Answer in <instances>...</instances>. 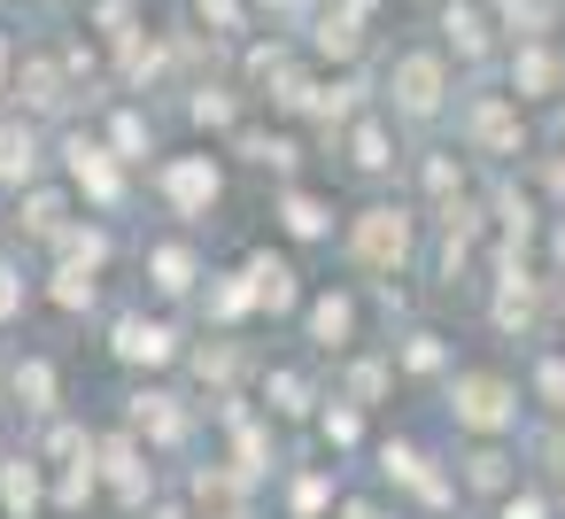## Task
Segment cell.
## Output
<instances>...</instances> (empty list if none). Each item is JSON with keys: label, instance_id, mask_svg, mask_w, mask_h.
Wrapping results in <instances>:
<instances>
[{"label": "cell", "instance_id": "6da1fadb", "mask_svg": "<svg viewBox=\"0 0 565 519\" xmlns=\"http://www.w3.org/2000/svg\"><path fill=\"white\" fill-rule=\"evenodd\" d=\"M441 403H449V426L465 442H511L519 419H526V388L495 364H457L441 380Z\"/></svg>", "mask_w": 565, "mask_h": 519}, {"label": "cell", "instance_id": "7a4b0ae2", "mask_svg": "<svg viewBox=\"0 0 565 519\" xmlns=\"http://www.w3.org/2000/svg\"><path fill=\"white\" fill-rule=\"evenodd\" d=\"M411 256H418V218L411 210L372 202V210L349 218V264L364 279H395V272H411Z\"/></svg>", "mask_w": 565, "mask_h": 519}, {"label": "cell", "instance_id": "3957f363", "mask_svg": "<svg viewBox=\"0 0 565 519\" xmlns=\"http://www.w3.org/2000/svg\"><path fill=\"white\" fill-rule=\"evenodd\" d=\"M109 357L125 372H171L186 357V333L163 318V310H117L109 318Z\"/></svg>", "mask_w": 565, "mask_h": 519}, {"label": "cell", "instance_id": "277c9868", "mask_svg": "<svg viewBox=\"0 0 565 519\" xmlns=\"http://www.w3.org/2000/svg\"><path fill=\"white\" fill-rule=\"evenodd\" d=\"M125 426H132L156 457H179V449L194 442V426H202V403H194V395H171V388H132V395H125Z\"/></svg>", "mask_w": 565, "mask_h": 519}, {"label": "cell", "instance_id": "5b68a950", "mask_svg": "<svg viewBox=\"0 0 565 519\" xmlns=\"http://www.w3.org/2000/svg\"><path fill=\"white\" fill-rule=\"evenodd\" d=\"M94 473H102V488H109L125 511H148V504H156V449H148L132 426L94 434Z\"/></svg>", "mask_w": 565, "mask_h": 519}, {"label": "cell", "instance_id": "8992f818", "mask_svg": "<svg viewBox=\"0 0 565 519\" xmlns=\"http://www.w3.org/2000/svg\"><path fill=\"white\" fill-rule=\"evenodd\" d=\"M372 457H380V480H387L395 496H418L426 511H449V504H457V480H449V465H441V457H426L418 442H380Z\"/></svg>", "mask_w": 565, "mask_h": 519}, {"label": "cell", "instance_id": "52a82bcc", "mask_svg": "<svg viewBox=\"0 0 565 519\" xmlns=\"http://www.w3.org/2000/svg\"><path fill=\"white\" fill-rule=\"evenodd\" d=\"M441 102H449V63H441L434 47L395 55V71H387V109H395V117H441Z\"/></svg>", "mask_w": 565, "mask_h": 519}, {"label": "cell", "instance_id": "ba28073f", "mask_svg": "<svg viewBox=\"0 0 565 519\" xmlns=\"http://www.w3.org/2000/svg\"><path fill=\"white\" fill-rule=\"evenodd\" d=\"M457 125H465V148L472 156H519L526 148V117H519L511 94H472Z\"/></svg>", "mask_w": 565, "mask_h": 519}, {"label": "cell", "instance_id": "9c48e42d", "mask_svg": "<svg viewBox=\"0 0 565 519\" xmlns=\"http://www.w3.org/2000/svg\"><path fill=\"white\" fill-rule=\"evenodd\" d=\"M449 480H457V496L503 504V496L519 488V449H511V442H465V449L449 457Z\"/></svg>", "mask_w": 565, "mask_h": 519}, {"label": "cell", "instance_id": "30bf717a", "mask_svg": "<svg viewBox=\"0 0 565 519\" xmlns=\"http://www.w3.org/2000/svg\"><path fill=\"white\" fill-rule=\"evenodd\" d=\"M186 519H256V480H241L233 465H194L186 480Z\"/></svg>", "mask_w": 565, "mask_h": 519}, {"label": "cell", "instance_id": "8fae6325", "mask_svg": "<svg viewBox=\"0 0 565 519\" xmlns=\"http://www.w3.org/2000/svg\"><path fill=\"white\" fill-rule=\"evenodd\" d=\"M156 194L171 202V218H210V202L225 194V171H217L210 156H171V163L156 171Z\"/></svg>", "mask_w": 565, "mask_h": 519}, {"label": "cell", "instance_id": "7c38bea8", "mask_svg": "<svg viewBox=\"0 0 565 519\" xmlns=\"http://www.w3.org/2000/svg\"><path fill=\"white\" fill-rule=\"evenodd\" d=\"M241 279H248V295H256L264 318H302V272H295L287 256L248 248V256H241Z\"/></svg>", "mask_w": 565, "mask_h": 519}, {"label": "cell", "instance_id": "4fadbf2b", "mask_svg": "<svg viewBox=\"0 0 565 519\" xmlns=\"http://www.w3.org/2000/svg\"><path fill=\"white\" fill-rule=\"evenodd\" d=\"M356 326H364V310H356L349 287H318V295H302V333H310L326 357H349V349H356Z\"/></svg>", "mask_w": 565, "mask_h": 519}, {"label": "cell", "instance_id": "5bb4252c", "mask_svg": "<svg viewBox=\"0 0 565 519\" xmlns=\"http://www.w3.org/2000/svg\"><path fill=\"white\" fill-rule=\"evenodd\" d=\"M63 171H71V194H94L102 210L125 202V163L109 156V140H86V133H78V140L63 148Z\"/></svg>", "mask_w": 565, "mask_h": 519}, {"label": "cell", "instance_id": "9a60e30c", "mask_svg": "<svg viewBox=\"0 0 565 519\" xmlns=\"http://www.w3.org/2000/svg\"><path fill=\"white\" fill-rule=\"evenodd\" d=\"M0 403H17L24 419H55V411H63V372H55V357H9V388H0Z\"/></svg>", "mask_w": 565, "mask_h": 519}, {"label": "cell", "instance_id": "2e32d148", "mask_svg": "<svg viewBox=\"0 0 565 519\" xmlns=\"http://www.w3.org/2000/svg\"><path fill=\"white\" fill-rule=\"evenodd\" d=\"M47 179V140L32 117H0V187H40Z\"/></svg>", "mask_w": 565, "mask_h": 519}, {"label": "cell", "instance_id": "e0dca14e", "mask_svg": "<svg viewBox=\"0 0 565 519\" xmlns=\"http://www.w3.org/2000/svg\"><path fill=\"white\" fill-rule=\"evenodd\" d=\"M71 218H78V210H71V187H47V179H40V187L17 194V233H24L32 248H55V241L71 233Z\"/></svg>", "mask_w": 565, "mask_h": 519}, {"label": "cell", "instance_id": "ac0fdd59", "mask_svg": "<svg viewBox=\"0 0 565 519\" xmlns=\"http://www.w3.org/2000/svg\"><path fill=\"white\" fill-rule=\"evenodd\" d=\"M202 279L210 272H202V256L186 241H156L148 248V295L156 303H186V295H202Z\"/></svg>", "mask_w": 565, "mask_h": 519}, {"label": "cell", "instance_id": "d6986e66", "mask_svg": "<svg viewBox=\"0 0 565 519\" xmlns=\"http://www.w3.org/2000/svg\"><path fill=\"white\" fill-rule=\"evenodd\" d=\"M47 511V465L32 449L0 457V519H40Z\"/></svg>", "mask_w": 565, "mask_h": 519}, {"label": "cell", "instance_id": "ffe728a7", "mask_svg": "<svg viewBox=\"0 0 565 519\" xmlns=\"http://www.w3.org/2000/svg\"><path fill=\"white\" fill-rule=\"evenodd\" d=\"M488 318H495L503 333H534V326H542V279H534V272H519V264H503Z\"/></svg>", "mask_w": 565, "mask_h": 519}, {"label": "cell", "instance_id": "44dd1931", "mask_svg": "<svg viewBox=\"0 0 565 519\" xmlns=\"http://www.w3.org/2000/svg\"><path fill=\"white\" fill-rule=\"evenodd\" d=\"M542 94H565V55L550 40H526L511 55V102H542Z\"/></svg>", "mask_w": 565, "mask_h": 519}, {"label": "cell", "instance_id": "7402d4cb", "mask_svg": "<svg viewBox=\"0 0 565 519\" xmlns=\"http://www.w3.org/2000/svg\"><path fill=\"white\" fill-rule=\"evenodd\" d=\"M387 388H395V364H387V357H372V349H349V357H341V372H333V395H341V403H356V411H372Z\"/></svg>", "mask_w": 565, "mask_h": 519}, {"label": "cell", "instance_id": "603a6c76", "mask_svg": "<svg viewBox=\"0 0 565 519\" xmlns=\"http://www.w3.org/2000/svg\"><path fill=\"white\" fill-rule=\"evenodd\" d=\"M349 163L364 171V179H387L403 156H395V133H387V117H349Z\"/></svg>", "mask_w": 565, "mask_h": 519}, {"label": "cell", "instance_id": "cb8c5ba5", "mask_svg": "<svg viewBox=\"0 0 565 519\" xmlns=\"http://www.w3.org/2000/svg\"><path fill=\"white\" fill-rule=\"evenodd\" d=\"M326 395H318V380L310 372H295V364H279V372H264V419H310Z\"/></svg>", "mask_w": 565, "mask_h": 519}, {"label": "cell", "instance_id": "d4e9b609", "mask_svg": "<svg viewBox=\"0 0 565 519\" xmlns=\"http://www.w3.org/2000/svg\"><path fill=\"white\" fill-rule=\"evenodd\" d=\"M271 218H279V233H287V241H333V210H326L310 187H287Z\"/></svg>", "mask_w": 565, "mask_h": 519}, {"label": "cell", "instance_id": "484cf974", "mask_svg": "<svg viewBox=\"0 0 565 519\" xmlns=\"http://www.w3.org/2000/svg\"><path fill=\"white\" fill-rule=\"evenodd\" d=\"M202 310H210V326H217V333H233L241 318H256V295H248L241 264H233V272H210V287H202Z\"/></svg>", "mask_w": 565, "mask_h": 519}, {"label": "cell", "instance_id": "4316f807", "mask_svg": "<svg viewBox=\"0 0 565 519\" xmlns=\"http://www.w3.org/2000/svg\"><path fill=\"white\" fill-rule=\"evenodd\" d=\"M387 364H395V372H411V380H426V372H441V380H449V349H441V333H434V326L403 333V341L387 349Z\"/></svg>", "mask_w": 565, "mask_h": 519}, {"label": "cell", "instance_id": "83f0119b", "mask_svg": "<svg viewBox=\"0 0 565 519\" xmlns=\"http://www.w3.org/2000/svg\"><path fill=\"white\" fill-rule=\"evenodd\" d=\"M333 504H341V480H333V465H295L287 511H295V519H318V511H333Z\"/></svg>", "mask_w": 565, "mask_h": 519}, {"label": "cell", "instance_id": "f1b7e54d", "mask_svg": "<svg viewBox=\"0 0 565 519\" xmlns=\"http://www.w3.org/2000/svg\"><path fill=\"white\" fill-rule=\"evenodd\" d=\"M519 388H526V403H542L550 419H565V349H542Z\"/></svg>", "mask_w": 565, "mask_h": 519}, {"label": "cell", "instance_id": "f546056e", "mask_svg": "<svg viewBox=\"0 0 565 519\" xmlns=\"http://www.w3.org/2000/svg\"><path fill=\"white\" fill-rule=\"evenodd\" d=\"M47 303H55V310H94V303H102V272L55 264V272H47Z\"/></svg>", "mask_w": 565, "mask_h": 519}, {"label": "cell", "instance_id": "4dcf8cb0", "mask_svg": "<svg viewBox=\"0 0 565 519\" xmlns=\"http://www.w3.org/2000/svg\"><path fill=\"white\" fill-rule=\"evenodd\" d=\"M55 264H86V272H109V233H102V225H86V218H71V233L55 241Z\"/></svg>", "mask_w": 565, "mask_h": 519}, {"label": "cell", "instance_id": "1f68e13d", "mask_svg": "<svg viewBox=\"0 0 565 519\" xmlns=\"http://www.w3.org/2000/svg\"><path fill=\"white\" fill-rule=\"evenodd\" d=\"M17 94H24V109H40V117H47V109H63V78H55V63H40V55H32V63L17 71Z\"/></svg>", "mask_w": 565, "mask_h": 519}, {"label": "cell", "instance_id": "d6a6232c", "mask_svg": "<svg viewBox=\"0 0 565 519\" xmlns=\"http://www.w3.org/2000/svg\"><path fill=\"white\" fill-rule=\"evenodd\" d=\"M318 434H326V449H356V442H364V411H356V403H341V395H326Z\"/></svg>", "mask_w": 565, "mask_h": 519}, {"label": "cell", "instance_id": "836d02e7", "mask_svg": "<svg viewBox=\"0 0 565 519\" xmlns=\"http://www.w3.org/2000/svg\"><path fill=\"white\" fill-rule=\"evenodd\" d=\"M495 17H503V32L526 47V40H550V0H495Z\"/></svg>", "mask_w": 565, "mask_h": 519}, {"label": "cell", "instance_id": "e575fe53", "mask_svg": "<svg viewBox=\"0 0 565 519\" xmlns=\"http://www.w3.org/2000/svg\"><path fill=\"white\" fill-rule=\"evenodd\" d=\"M441 32H449V47H457L465 63H480V55H488V17H480V9H449V17H441Z\"/></svg>", "mask_w": 565, "mask_h": 519}, {"label": "cell", "instance_id": "d590c367", "mask_svg": "<svg viewBox=\"0 0 565 519\" xmlns=\"http://www.w3.org/2000/svg\"><path fill=\"white\" fill-rule=\"evenodd\" d=\"M233 148H241L256 171H295V140H287V133H241Z\"/></svg>", "mask_w": 565, "mask_h": 519}, {"label": "cell", "instance_id": "8d00e7d4", "mask_svg": "<svg viewBox=\"0 0 565 519\" xmlns=\"http://www.w3.org/2000/svg\"><path fill=\"white\" fill-rule=\"evenodd\" d=\"M495 233H503V248H526V241H534V202L503 187V194H495Z\"/></svg>", "mask_w": 565, "mask_h": 519}, {"label": "cell", "instance_id": "74e56055", "mask_svg": "<svg viewBox=\"0 0 565 519\" xmlns=\"http://www.w3.org/2000/svg\"><path fill=\"white\" fill-rule=\"evenodd\" d=\"M109 156H117V163H148V125H140V109H117V117H109Z\"/></svg>", "mask_w": 565, "mask_h": 519}, {"label": "cell", "instance_id": "f35d334b", "mask_svg": "<svg viewBox=\"0 0 565 519\" xmlns=\"http://www.w3.org/2000/svg\"><path fill=\"white\" fill-rule=\"evenodd\" d=\"M179 364H194V372H202V380H217V388H225V380H233V372H241V349H233V333H217V341H210V349H186V357H179Z\"/></svg>", "mask_w": 565, "mask_h": 519}, {"label": "cell", "instance_id": "ab89813d", "mask_svg": "<svg viewBox=\"0 0 565 519\" xmlns=\"http://www.w3.org/2000/svg\"><path fill=\"white\" fill-rule=\"evenodd\" d=\"M310 47H318V55H356V17H333V9H326Z\"/></svg>", "mask_w": 565, "mask_h": 519}, {"label": "cell", "instance_id": "60d3db41", "mask_svg": "<svg viewBox=\"0 0 565 519\" xmlns=\"http://www.w3.org/2000/svg\"><path fill=\"white\" fill-rule=\"evenodd\" d=\"M488 511H495V519H550V496H542V488H526V480H519V488H511V496H503V504H488Z\"/></svg>", "mask_w": 565, "mask_h": 519}, {"label": "cell", "instance_id": "b9f144b4", "mask_svg": "<svg viewBox=\"0 0 565 519\" xmlns=\"http://www.w3.org/2000/svg\"><path fill=\"white\" fill-rule=\"evenodd\" d=\"M24 303H32V279H24L17 264H0V326H9V318H17Z\"/></svg>", "mask_w": 565, "mask_h": 519}, {"label": "cell", "instance_id": "7bdbcfd3", "mask_svg": "<svg viewBox=\"0 0 565 519\" xmlns=\"http://www.w3.org/2000/svg\"><path fill=\"white\" fill-rule=\"evenodd\" d=\"M194 125H233V94L225 86H194Z\"/></svg>", "mask_w": 565, "mask_h": 519}, {"label": "cell", "instance_id": "ee69618b", "mask_svg": "<svg viewBox=\"0 0 565 519\" xmlns=\"http://www.w3.org/2000/svg\"><path fill=\"white\" fill-rule=\"evenodd\" d=\"M194 17H202L210 32H241V24H248V9H241V0H194Z\"/></svg>", "mask_w": 565, "mask_h": 519}, {"label": "cell", "instance_id": "f6af8a7d", "mask_svg": "<svg viewBox=\"0 0 565 519\" xmlns=\"http://www.w3.org/2000/svg\"><path fill=\"white\" fill-rule=\"evenodd\" d=\"M333 519H403L395 504H380V496H341L333 504Z\"/></svg>", "mask_w": 565, "mask_h": 519}, {"label": "cell", "instance_id": "bcb514c9", "mask_svg": "<svg viewBox=\"0 0 565 519\" xmlns=\"http://www.w3.org/2000/svg\"><path fill=\"white\" fill-rule=\"evenodd\" d=\"M550 279H565V218H550Z\"/></svg>", "mask_w": 565, "mask_h": 519}, {"label": "cell", "instance_id": "7dc6e473", "mask_svg": "<svg viewBox=\"0 0 565 519\" xmlns=\"http://www.w3.org/2000/svg\"><path fill=\"white\" fill-rule=\"evenodd\" d=\"M542 187H550V194L565 202V156H550V163H542Z\"/></svg>", "mask_w": 565, "mask_h": 519}, {"label": "cell", "instance_id": "c3c4849f", "mask_svg": "<svg viewBox=\"0 0 565 519\" xmlns=\"http://www.w3.org/2000/svg\"><path fill=\"white\" fill-rule=\"evenodd\" d=\"M0 388H9V357H0Z\"/></svg>", "mask_w": 565, "mask_h": 519}, {"label": "cell", "instance_id": "681fc988", "mask_svg": "<svg viewBox=\"0 0 565 519\" xmlns=\"http://www.w3.org/2000/svg\"><path fill=\"white\" fill-rule=\"evenodd\" d=\"M557 133H565V102H557Z\"/></svg>", "mask_w": 565, "mask_h": 519}]
</instances>
